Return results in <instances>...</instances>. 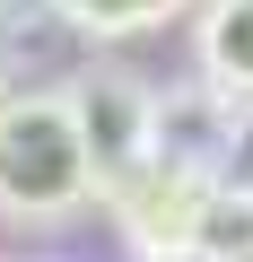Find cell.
<instances>
[{
  "instance_id": "1",
  "label": "cell",
  "mask_w": 253,
  "mask_h": 262,
  "mask_svg": "<svg viewBox=\"0 0 253 262\" xmlns=\"http://www.w3.org/2000/svg\"><path fill=\"white\" fill-rule=\"evenodd\" d=\"M87 201H96V166H87L70 96L61 88L0 96V219L53 227V219H79Z\"/></svg>"
},
{
  "instance_id": "2",
  "label": "cell",
  "mask_w": 253,
  "mask_h": 262,
  "mask_svg": "<svg viewBox=\"0 0 253 262\" xmlns=\"http://www.w3.org/2000/svg\"><path fill=\"white\" fill-rule=\"evenodd\" d=\"M70 114H79V140H87V166H96V192L131 184L149 158H157V88L131 79V70H70Z\"/></svg>"
},
{
  "instance_id": "3",
  "label": "cell",
  "mask_w": 253,
  "mask_h": 262,
  "mask_svg": "<svg viewBox=\"0 0 253 262\" xmlns=\"http://www.w3.org/2000/svg\"><path fill=\"white\" fill-rule=\"evenodd\" d=\"M210 184H218V175H192V166L149 158L131 184H113V192H105L122 245H131L140 262H192V219H201V192H210Z\"/></svg>"
},
{
  "instance_id": "4",
  "label": "cell",
  "mask_w": 253,
  "mask_h": 262,
  "mask_svg": "<svg viewBox=\"0 0 253 262\" xmlns=\"http://www.w3.org/2000/svg\"><path fill=\"white\" fill-rule=\"evenodd\" d=\"M244 96L210 88V79H183L157 96V158L166 166H192V175H227L236 166V140H244Z\"/></svg>"
},
{
  "instance_id": "5",
  "label": "cell",
  "mask_w": 253,
  "mask_h": 262,
  "mask_svg": "<svg viewBox=\"0 0 253 262\" xmlns=\"http://www.w3.org/2000/svg\"><path fill=\"white\" fill-rule=\"evenodd\" d=\"M201 79L253 105V0H210L201 9Z\"/></svg>"
},
{
  "instance_id": "6",
  "label": "cell",
  "mask_w": 253,
  "mask_h": 262,
  "mask_svg": "<svg viewBox=\"0 0 253 262\" xmlns=\"http://www.w3.org/2000/svg\"><path fill=\"white\" fill-rule=\"evenodd\" d=\"M192 262H253V184L218 175L192 219Z\"/></svg>"
},
{
  "instance_id": "7",
  "label": "cell",
  "mask_w": 253,
  "mask_h": 262,
  "mask_svg": "<svg viewBox=\"0 0 253 262\" xmlns=\"http://www.w3.org/2000/svg\"><path fill=\"white\" fill-rule=\"evenodd\" d=\"M44 9H53L61 27L113 44V35H149V27H166V18H183L192 0H44Z\"/></svg>"
},
{
  "instance_id": "8",
  "label": "cell",
  "mask_w": 253,
  "mask_h": 262,
  "mask_svg": "<svg viewBox=\"0 0 253 262\" xmlns=\"http://www.w3.org/2000/svg\"><path fill=\"white\" fill-rule=\"evenodd\" d=\"M9 35H18V18H9V0H0V61H9Z\"/></svg>"
},
{
  "instance_id": "9",
  "label": "cell",
  "mask_w": 253,
  "mask_h": 262,
  "mask_svg": "<svg viewBox=\"0 0 253 262\" xmlns=\"http://www.w3.org/2000/svg\"><path fill=\"white\" fill-rule=\"evenodd\" d=\"M0 262H9V253H0Z\"/></svg>"
}]
</instances>
